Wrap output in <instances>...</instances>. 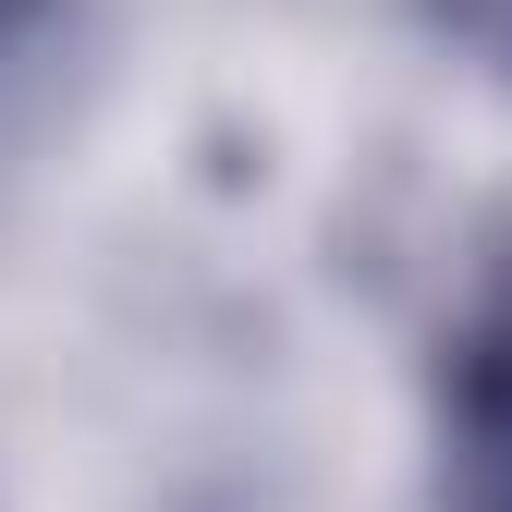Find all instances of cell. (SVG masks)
Listing matches in <instances>:
<instances>
[{
	"instance_id": "obj_1",
	"label": "cell",
	"mask_w": 512,
	"mask_h": 512,
	"mask_svg": "<svg viewBox=\"0 0 512 512\" xmlns=\"http://www.w3.org/2000/svg\"><path fill=\"white\" fill-rule=\"evenodd\" d=\"M427 488L439 512H512V220L464 256L427 342Z\"/></svg>"
},
{
	"instance_id": "obj_2",
	"label": "cell",
	"mask_w": 512,
	"mask_h": 512,
	"mask_svg": "<svg viewBox=\"0 0 512 512\" xmlns=\"http://www.w3.org/2000/svg\"><path fill=\"white\" fill-rule=\"evenodd\" d=\"M74 49H86V0H0V122L37 110Z\"/></svg>"
},
{
	"instance_id": "obj_3",
	"label": "cell",
	"mask_w": 512,
	"mask_h": 512,
	"mask_svg": "<svg viewBox=\"0 0 512 512\" xmlns=\"http://www.w3.org/2000/svg\"><path fill=\"white\" fill-rule=\"evenodd\" d=\"M427 13H439V37H452L488 86H512V0H427Z\"/></svg>"
}]
</instances>
